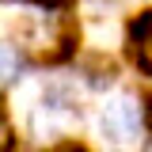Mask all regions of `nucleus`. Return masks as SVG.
I'll list each match as a JSON object with an SVG mask.
<instances>
[{
  "label": "nucleus",
  "instance_id": "obj_1",
  "mask_svg": "<svg viewBox=\"0 0 152 152\" xmlns=\"http://www.w3.org/2000/svg\"><path fill=\"white\" fill-rule=\"evenodd\" d=\"M129 38H133V57H137V65H141L145 72H152V12H141V15L133 19Z\"/></svg>",
  "mask_w": 152,
  "mask_h": 152
},
{
  "label": "nucleus",
  "instance_id": "obj_6",
  "mask_svg": "<svg viewBox=\"0 0 152 152\" xmlns=\"http://www.w3.org/2000/svg\"><path fill=\"white\" fill-rule=\"evenodd\" d=\"M50 152H84V148H80V145H69V141H65V145H57V148H50Z\"/></svg>",
  "mask_w": 152,
  "mask_h": 152
},
{
  "label": "nucleus",
  "instance_id": "obj_5",
  "mask_svg": "<svg viewBox=\"0 0 152 152\" xmlns=\"http://www.w3.org/2000/svg\"><path fill=\"white\" fill-rule=\"evenodd\" d=\"M145 126H148V129H152V95H148V99H145Z\"/></svg>",
  "mask_w": 152,
  "mask_h": 152
},
{
  "label": "nucleus",
  "instance_id": "obj_2",
  "mask_svg": "<svg viewBox=\"0 0 152 152\" xmlns=\"http://www.w3.org/2000/svg\"><path fill=\"white\" fill-rule=\"evenodd\" d=\"M133 126H137V103L126 95V99H122V103H118V107H114V110L103 118V129L114 133V141H122V137H126Z\"/></svg>",
  "mask_w": 152,
  "mask_h": 152
},
{
  "label": "nucleus",
  "instance_id": "obj_3",
  "mask_svg": "<svg viewBox=\"0 0 152 152\" xmlns=\"http://www.w3.org/2000/svg\"><path fill=\"white\" fill-rule=\"evenodd\" d=\"M19 50L12 46V42H0V84H8V80H15L19 72Z\"/></svg>",
  "mask_w": 152,
  "mask_h": 152
},
{
  "label": "nucleus",
  "instance_id": "obj_4",
  "mask_svg": "<svg viewBox=\"0 0 152 152\" xmlns=\"http://www.w3.org/2000/svg\"><path fill=\"white\" fill-rule=\"evenodd\" d=\"M8 145H12V129H8L4 114H0V152H8Z\"/></svg>",
  "mask_w": 152,
  "mask_h": 152
}]
</instances>
